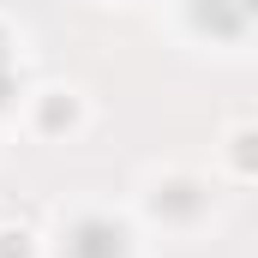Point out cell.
<instances>
[{"instance_id": "6da1fadb", "label": "cell", "mask_w": 258, "mask_h": 258, "mask_svg": "<svg viewBox=\"0 0 258 258\" xmlns=\"http://www.w3.org/2000/svg\"><path fill=\"white\" fill-rule=\"evenodd\" d=\"M120 252H126V234L114 222H78L66 240V258H120Z\"/></svg>"}]
</instances>
